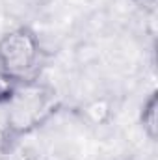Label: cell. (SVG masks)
I'll return each instance as SVG.
<instances>
[{
    "instance_id": "cell-1",
    "label": "cell",
    "mask_w": 158,
    "mask_h": 160,
    "mask_svg": "<svg viewBox=\"0 0 158 160\" xmlns=\"http://www.w3.org/2000/svg\"><path fill=\"white\" fill-rule=\"evenodd\" d=\"M6 127L19 140L43 128L62 108V97L56 88L45 80L21 84L13 101L6 106Z\"/></svg>"
},
{
    "instance_id": "cell-7",
    "label": "cell",
    "mask_w": 158,
    "mask_h": 160,
    "mask_svg": "<svg viewBox=\"0 0 158 160\" xmlns=\"http://www.w3.org/2000/svg\"><path fill=\"white\" fill-rule=\"evenodd\" d=\"M121 160H136V158H121Z\"/></svg>"
},
{
    "instance_id": "cell-4",
    "label": "cell",
    "mask_w": 158,
    "mask_h": 160,
    "mask_svg": "<svg viewBox=\"0 0 158 160\" xmlns=\"http://www.w3.org/2000/svg\"><path fill=\"white\" fill-rule=\"evenodd\" d=\"M82 118L91 125H104L112 118V104L106 99H95L82 106Z\"/></svg>"
},
{
    "instance_id": "cell-2",
    "label": "cell",
    "mask_w": 158,
    "mask_h": 160,
    "mask_svg": "<svg viewBox=\"0 0 158 160\" xmlns=\"http://www.w3.org/2000/svg\"><path fill=\"white\" fill-rule=\"evenodd\" d=\"M45 63V48L37 32L21 24L0 36V71L19 84L37 80Z\"/></svg>"
},
{
    "instance_id": "cell-8",
    "label": "cell",
    "mask_w": 158,
    "mask_h": 160,
    "mask_svg": "<svg viewBox=\"0 0 158 160\" xmlns=\"http://www.w3.org/2000/svg\"><path fill=\"white\" fill-rule=\"evenodd\" d=\"M143 2H153V0H143Z\"/></svg>"
},
{
    "instance_id": "cell-5",
    "label": "cell",
    "mask_w": 158,
    "mask_h": 160,
    "mask_svg": "<svg viewBox=\"0 0 158 160\" xmlns=\"http://www.w3.org/2000/svg\"><path fill=\"white\" fill-rule=\"evenodd\" d=\"M19 86H21V84H19L17 80H13L9 75H6L4 71H0V106H2V108H6V106L13 101V97H15Z\"/></svg>"
},
{
    "instance_id": "cell-3",
    "label": "cell",
    "mask_w": 158,
    "mask_h": 160,
    "mask_svg": "<svg viewBox=\"0 0 158 160\" xmlns=\"http://www.w3.org/2000/svg\"><path fill=\"white\" fill-rule=\"evenodd\" d=\"M156 112H158V91L153 89L141 102L140 108V116H138V123L143 130V134L147 136L149 142H156L158 138V125H156Z\"/></svg>"
},
{
    "instance_id": "cell-6",
    "label": "cell",
    "mask_w": 158,
    "mask_h": 160,
    "mask_svg": "<svg viewBox=\"0 0 158 160\" xmlns=\"http://www.w3.org/2000/svg\"><path fill=\"white\" fill-rule=\"evenodd\" d=\"M19 138L13 136V132L6 127L0 125V160H7L17 149Z\"/></svg>"
}]
</instances>
